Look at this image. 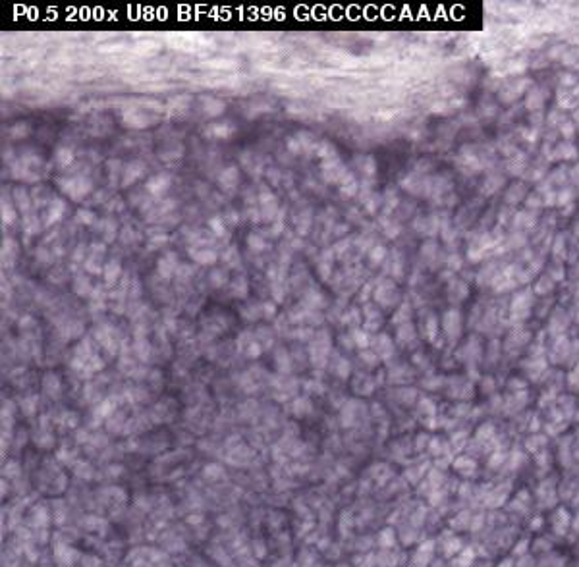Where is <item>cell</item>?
I'll list each match as a JSON object with an SVG mask.
<instances>
[{
  "label": "cell",
  "instance_id": "1",
  "mask_svg": "<svg viewBox=\"0 0 579 567\" xmlns=\"http://www.w3.org/2000/svg\"><path fill=\"white\" fill-rule=\"evenodd\" d=\"M58 187L62 189V193H66L68 197H72L74 201H79L85 195H89L93 191V182L85 178V176H75V178H60L58 180Z\"/></svg>",
  "mask_w": 579,
  "mask_h": 567
},
{
  "label": "cell",
  "instance_id": "2",
  "mask_svg": "<svg viewBox=\"0 0 579 567\" xmlns=\"http://www.w3.org/2000/svg\"><path fill=\"white\" fill-rule=\"evenodd\" d=\"M170 185H172V178H170L168 174L160 172L149 178L147 184H145V191H147L151 197H162V195L168 191Z\"/></svg>",
  "mask_w": 579,
  "mask_h": 567
},
{
  "label": "cell",
  "instance_id": "3",
  "mask_svg": "<svg viewBox=\"0 0 579 567\" xmlns=\"http://www.w3.org/2000/svg\"><path fill=\"white\" fill-rule=\"evenodd\" d=\"M320 170H322V178H324L328 184H340V182L344 180V176L348 174L344 168V164L338 161V159L324 161L322 162V166H320Z\"/></svg>",
  "mask_w": 579,
  "mask_h": 567
},
{
  "label": "cell",
  "instance_id": "4",
  "mask_svg": "<svg viewBox=\"0 0 579 567\" xmlns=\"http://www.w3.org/2000/svg\"><path fill=\"white\" fill-rule=\"evenodd\" d=\"M236 125L228 120H216V122H210L207 127H205V135L210 137V139H230L234 135Z\"/></svg>",
  "mask_w": 579,
  "mask_h": 567
},
{
  "label": "cell",
  "instance_id": "5",
  "mask_svg": "<svg viewBox=\"0 0 579 567\" xmlns=\"http://www.w3.org/2000/svg\"><path fill=\"white\" fill-rule=\"evenodd\" d=\"M238 347L240 351L247 355V357H259L263 351V345L259 344V340L255 338V334L251 332H242L238 338Z\"/></svg>",
  "mask_w": 579,
  "mask_h": 567
},
{
  "label": "cell",
  "instance_id": "6",
  "mask_svg": "<svg viewBox=\"0 0 579 567\" xmlns=\"http://www.w3.org/2000/svg\"><path fill=\"white\" fill-rule=\"evenodd\" d=\"M122 120L130 127H147L153 118L145 110H141L137 106H132V108H126L122 112Z\"/></svg>",
  "mask_w": 579,
  "mask_h": 567
},
{
  "label": "cell",
  "instance_id": "7",
  "mask_svg": "<svg viewBox=\"0 0 579 567\" xmlns=\"http://www.w3.org/2000/svg\"><path fill=\"white\" fill-rule=\"evenodd\" d=\"M102 253H104V247L100 243H93L89 247V255L85 259V270L91 272V274H102Z\"/></svg>",
  "mask_w": 579,
  "mask_h": 567
},
{
  "label": "cell",
  "instance_id": "8",
  "mask_svg": "<svg viewBox=\"0 0 579 567\" xmlns=\"http://www.w3.org/2000/svg\"><path fill=\"white\" fill-rule=\"evenodd\" d=\"M319 141H315V137L311 133H296L288 141V149L292 153H309L313 149H317Z\"/></svg>",
  "mask_w": 579,
  "mask_h": 567
},
{
  "label": "cell",
  "instance_id": "9",
  "mask_svg": "<svg viewBox=\"0 0 579 567\" xmlns=\"http://www.w3.org/2000/svg\"><path fill=\"white\" fill-rule=\"evenodd\" d=\"M145 172H147V168H145V164H143V162H139V161L128 162V164L124 166V170H122V184L124 185L136 184L139 178H143V176H145Z\"/></svg>",
  "mask_w": 579,
  "mask_h": 567
},
{
  "label": "cell",
  "instance_id": "10",
  "mask_svg": "<svg viewBox=\"0 0 579 567\" xmlns=\"http://www.w3.org/2000/svg\"><path fill=\"white\" fill-rule=\"evenodd\" d=\"M64 212H66V203L62 199H50L47 210H45V226H52L58 220H62Z\"/></svg>",
  "mask_w": 579,
  "mask_h": 567
},
{
  "label": "cell",
  "instance_id": "11",
  "mask_svg": "<svg viewBox=\"0 0 579 567\" xmlns=\"http://www.w3.org/2000/svg\"><path fill=\"white\" fill-rule=\"evenodd\" d=\"M218 184L224 191H234L240 184V168L238 166H226L218 176Z\"/></svg>",
  "mask_w": 579,
  "mask_h": 567
},
{
  "label": "cell",
  "instance_id": "12",
  "mask_svg": "<svg viewBox=\"0 0 579 567\" xmlns=\"http://www.w3.org/2000/svg\"><path fill=\"white\" fill-rule=\"evenodd\" d=\"M157 268H159V274L162 276V278H172L174 274L178 272V268H180V262H178V259H176V253H166V255H162V257L159 259Z\"/></svg>",
  "mask_w": 579,
  "mask_h": 567
},
{
  "label": "cell",
  "instance_id": "13",
  "mask_svg": "<svg viewBox=\"0 0 579 567\" xmlns=\"http://www.w3.org/2000/svg\"><path fill=\"white\" fill-rule=\"evenodd\" d=\"M189 255H191V259L195 260L197 264H203V266L214 264V262L218 260L216 253H214L212 249H209V247H191V249H189Z\"/></svg>",
  "mask_w": 579,
  "mask_h": 567
},
{
  "label": "cell",
  "instance_id": "14",
  "mask_svg": "<svg viewBox=\"0 0 579 567\" xmlns=\"http://www.w3.org/2000/svg\"><path fill=\"white\" fill-rule=\"evenodd\" d=\"M120 274H122V266L116 259H110L108 262H104V268H102V278L104 282L112 286L120 280Z\"/></svg>",
  "mask_w": 579,
  "mask_h": 567
},
{
  "label": "cell",
  "instance_id": "15",
  "mask_svg": "<svg viewBox=\"0 0 579 567\" xmlns=\"http://www.w3.org/2000/svg\"><path fill=\"white\" fill-rule=\"evenodd\" d=\"M14 195H16V197H14L16 209L20 210V212H24V214H29L31 209H33V207H31V201H33V199L29 197V193L25 191L24 187H18V189L14 191Z\"/></svg>",
  "mask_w": 579,
  "mask_h": 567
},
{
  "label": "cell",
  "instance_id": "16",
  "mask_svg": "<svg viewBox=\"0 0 579 567\" xmlns=\"http://www.w3.org/2000/svg\"><path fill=\"white\" fill-rule=\"evenodd\" d=\"M444 330L450 334V338H454L457 334H459V313L457 311H448L446 315H444Z\"/></svg>",
  "mask_w": 579,
  "mask_h": 567
},
{
  "label": "cell",
  "instance_id": "17",
  "mask_svg": "<svg viewBox=\"0 0 579 567\" xmlns=\"http://www.w3.org/2000/svg\"><path fill=\"white\" fill-rule=\"evenodd\" d=\"M224 108H226V104L222 102V100L218 99H203V112L209 116V118H216V116H220L222 112H224Z\"/></svg>",
  "mask_w": 579,
  "mask_h": 567
},
{
  "label": "cell",
  "instance_id": "18",
  "mask_svg": "<svg viewBox=\"0 0 579 567\" xmlns=\"http://www.w3.org/2000/svg\"><path fill=\"white\" fill-rule=\"evenodd\" d=\"M54 162H56V166H58L60 170L68 168V166L74 162V151L68 147H60L54 153Z\"/></svg>",
  "mask_w": 579,
  "mask_h": 567
},
{
  "label": "cell",
  "instance_id": "19",
  "mask_svg": "<svg viewBox=\"0 0 579 567\" xmlns=\"http://www.w3.org/2000/svg\"><path fill=\"white\" fill-rule=\"evenodd\" d=\"M18 251H20V247H18V243L14 241L12 237L4 239V245H2V259H4V264H6V262L12 264L14 260H16V257H18Z\"/></svg>",
  "mask_w": 579,
  "mask_h": 567
},
{
  "label": "cell",
  "instance_id": "20",
  "mask_svg": "<svg viewBox=\"0 0 579 567\" xmlns=\"http://www.w3.org/2000/svg\"><path fill=\"white\" fill-rule=\"evenodd\" d=\"M230 290H232V296L234 297H240V299H244V297L247 296V290H249V284H247V278L242 274H238L234 280H232V284H230Z\"/></svg>",
  "mask_w": 579,
  "mask_h": 567
},
{
  "label": "cell",
  "instance_id": "21",
  "mask_svg": "<svg viewBox=\"0 0 579 567\" xmlns=\"http://www.w3.org/2000/svg\"><path fill=\"white\" fill-rule=\"evenodd\" d=\"M74 292L77 294V296L85 297V296H93V286L89 284V280H87L83 274H77L74 278Z\"/></svg>",
  "mask_w": 579,
  "mask_h": 567
},
{
  "label": "cell",
  "instance_id": "22",
  "mask_svg": "<svg viewBox=\"0 0 579 567\" xmlns=\"http://www.w3.org/2000/svg\"><path fill=\"white\" fill-rule=\"evenodd\" d=\"M246 321H259L263 319V303H251L240 311Z\"/></svg>",
  "mask_w": 579,
  "mask_h": 567
},
{
  "label": "cell",
  "instance_id": "23",
  "mask_svg": "<svg viewBox=\"0 0 579 567\" xmlns=\"http://www.w3.org/2000/svg\"><path fill=\"white\" fill-rule=\"evenodd\" d=\"M315 153H317V157H319L322 162L330 161V159H338L336 149H334L328 141H320L319 145H317V149H315Z\"/></svg>",
  "mask_w": 579,
  "mask_h": 567
},
{
  "label": "cell",
  "instance_id": "24",
  "mask_svg": "<svg viewBox=\"0 0 579 567\" xmlns=\"http://www.w3.org/2000/svg\"><path fill=\"white\" fill-rule=\"evenodd\" d=\"M39 230H41L39 216H35L33 212L25 214V216H24V232H25V235H35V234H39Z\"/></svg>",
  "mask_w": 579,
  "mask_h": 567
},
{
  "label": "cell",
  "instance_id": "25",
  "mask_svg": "<svg viewBox=\"0 0 579 567\" xmlns=\"http://www.w3.org/2000/svg\"><path fill=\"white\" fill-rule=\"evenodd\" d=\"M209 232L216 235V237H222L226 235L228 232V226H226V218L224 216H212L209 220Z\"/></svg>",
  "mask_w": 579,
  "mask_h": 567
},
{
  "label": "cell",
  "instance_id": "26",
  "mask_svg": "<svg viewBox=\"0 0 579 567\" xmlns=\"http://www.w3.org/2000/svg\"><path fill=\"white\" fill-rule=\"evenodd\" d=\"M16 210L18 209H14V205L10 203V201L6 203V197L2 199V224H4V226H6V224L12 226V224L16 222V218H18Z\"/></svg>",
  "mask_w": 579,
  "mask_h": 567
},
{
  "label": "cell",
  "instance_id": "27",
  "mask_svg": "<svg viewBox=\"0 0 579 567\" xmlns=\"http://www.w3.org/2000/svg\"><path fill=\"white\" fill-rule=\"evenodd\" d=\"M247 243H249V249L251 251H255V253H261V251H267L269 249V243H267V239L263 237L261 234H249V237H247Z\"/></svg>",
  "mask_w": 579,
  "mask_h": 567
},
{
  "label": "cell",
  "instance_id": "28",
  "mask_svg": "<svg viewBox=\"0 0 579 567\" xmlns=\"http://www.w3.org/2000/svg\"><path fill=\"white\" fill-rule=\"evenodd\" d=\"M398 342H402V344H409V342H413L415 340V330H413V326L409 324V322H406V324H400L398 326Z\"/></svg>",
  "mask_w": 579,
  "mask_h": 567
},
{
  "label": "cell",
  "instance_id": "29",
  "mask_svg": "<svg viewBox=\"0 0 579 567\" xmlns=\"http://www.w3.org/2000/svg\"><path fill=\"white\" fill-rule=\"evenodd\" d=\"M338 185H340V191H342L344 195H348V197H350V195H354V193L358 191V182L354 180V176H352V174H345L344 180H342V182H340Z\"/></svg>",
  "mask_w": 579,
  "mask_h": 567
},
{
  "label": "cell",
  "instance_id": "30",
  "mask_svg": "<svg viewBox=\"0 0 579 567\" xmlns=\"http://www.w3.org/2000/svg\"><path fill=\"white\" fill-rule=\"evenodd\" d=\"M226 282H228V276L224 270H212L209 274V284L212 288H222Z\"/></svg>",
  "mask_w": 579,
  "mask_h": 567
},
{
  "label": "cell",
  "instance_id": "31",
  "mask_svg": "<svg viewBox=\"0 0 579 567\" xmlns=\"http://www.w3.org/2000/svg\"><path fill=\"white\" fill-rule=\"evenodd\" d=\"M77 222L83 224V226H93V224H97V216H95V212H91V210H77Z\"/></svg>",
  "mask_w": 579,
  "mask_h": 567
},
{
  "label": "cell",
  "instance_id": "32",
  "mask_svg": "<svg viewBox=\"0 0 579 567\" xmlns=\"http://www.w3.org/2000/svg\"><path fill=\"white\" fill-rule=\"evenodd\" d=\"M409 315H411V309H409V305H406V303H404V305H402V307H400L394 313V319H392V322H394V324H402V322L406 324V322H409Z\"/></svg>",
  "mask_w": 579,
  "mask_h": 567
},
{
  "label": "cell",
  "instance_id": "33",
  "mask_svg": "<svg viewBox=\"0 0 579 567\" xmlns=\"http://www.w3.org/2000/svg\"><path fill=\"white\" fill-rule=\"evenodd\" d=\"M222 257H224V262H226L228 266H238V264H240V253H238L236 247H228Z\"/></svg>",
  "mask_w": 579,
  "mask_h": 567
},
{
  "label": "cell",
  "instance_id": "34",
  "mask_svg": "<svg viewBox=\"0 0 579 567\" xmlns=\"http://www.w3.org/2000/svg\"><path fill=\"white\" fill-rule=\"evenodd\" d=\"M255 338L259 340V344L263 345V347H269V345H272V334L269 328H259L257 330V334H255Z\"/></svg>",
  "mask_w": 579,
  "mask_h": 567
},
{
  "label": "cell",
  "instance_id": "35",
  "mask_svg": "<svg viewBox=\"0 0 579 567\" xmlns=\"http://www.w3.org/2000/svg\"><path fill=\"white\" fill-rule=\"evenodd\" d=\"M352 340H354V344L358 345V347L369 345V342H371L367 330H354V336H352Z\"/></svg>",
  "mask_w": 579,
  "mask_h": 567
},
{
  "label": "cell",
  "instance_id": "36",
  "mask_svg": "<svg viewBox=\"0 0 579 567\" xmlns=\"http://www.w3.org/2000/svg\"><path fill=\"white\" fill-rule=\"evenodd\" d=\"M384 255H386V251H384V247H373V251H371V262L373 264H379V262H382L384 260Z\"/></svg>",
  "mask_w": 579,
  "mask_h": 567
},
{
  "label": "cell",
  "instance_id": "37",
  "mask_svg": "<svg viewBox=\"0 0 579 567\" xmlns=\"http://www.w3.org/2000/svg\"><path fill=\"white\" fill-rule=\"evenodd\" d=\"M550 288H552V278L544 276L541 282L535 286V292H537V294H546V292H550Z\"/></svg>",
  "mask_w": 579,
  "mask_h": 567
},
{
  "label": "cell",
  "instance_id": "38",
  "mask_svg": "<svg viewBox=\"0 0 579 567\" xmlns=\"http://www.w3.org/2000/svg\"><path fill=\"white\" fill-rule=\"evenodd\" d=\"M274 315H276V307H274V303H271V301L263 303V319H271V317H274Z\"/></svg>",
  "mask_w": 579,
  "mask_h": 567
},
{
  "label": "cell",
  "instance_id": "39",
  "mask_svg": "<svg viewBox=\"0 0 579 567\" xmlns=\"http://www.w3.org/2000/svg\"><path fill=\"white\" fill-rule=\"evenodd\" d=\"M12 137H25L27 135V125L25 123H16L12 129H10Z\"/></svg>",
  "mask_w": 579,
  "mask_h": 567
},
{
  "label": "cell",
  "instance_id": "40",
  "mask_svg": "<svg viewBox=\"0 0 579 567\" xmlns=\"http://www.w3.org/2000/svg\"><path fill=\"white\" fill-rule=\"evenodd\" d=\"M359 321V313H358V309H350V315H348V313H345L344 315V324H356V322Z\"/></svg>",
  "mask_w": 579,
  "mask_h": 567
},
{
  "label": "cell",
  "instance_id": "41",
  "mask_svg": "<svg viewBox=\"0 0 579 567\" xmlns=\"http://www.w3.org/2000/svg\"><path fill=\"white\" fill-rule=\"evenodd\" d=\"M566 131V137H571L573 135V127L569 125V123H562V133Z\"/></svg>",
  "mask_w": 579,
  "mask_h": 567
},
{
  "label": "cell",
  "instance_id": "42",
  "mask_svg": "<svg viewBox=\"0 0 579 567\" xmlns=\"http://www.w3.org/2000/svg\"><path fill=\"white\" fill-rule=\"evenodd\" d=\"M575 120H577V122H579V110L575 112Z\"/></svg>",
  "mask_w": 579,
  "mask_h": 567
}]
</instances>
